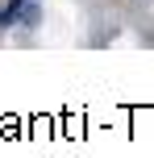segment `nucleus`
I'll use <instances>...</instances> for the list:
<instances>
[{
  "label": "nucleus",
  "mask_w": 154,
  "mask_h": 158,
  "mask_svg": "<svg viewBox=\"0 0 154 158\" xmlns=\"http://www.w3.org/2000/svg\"><path fill=\"white\" fill-rule=\"evenodd\" d=\"M25 4H29V0H8L4 13H0V25H13L17 17H21V8H25Z\"/></svg>",
  "instance_id": "1"
}]
</instances>
